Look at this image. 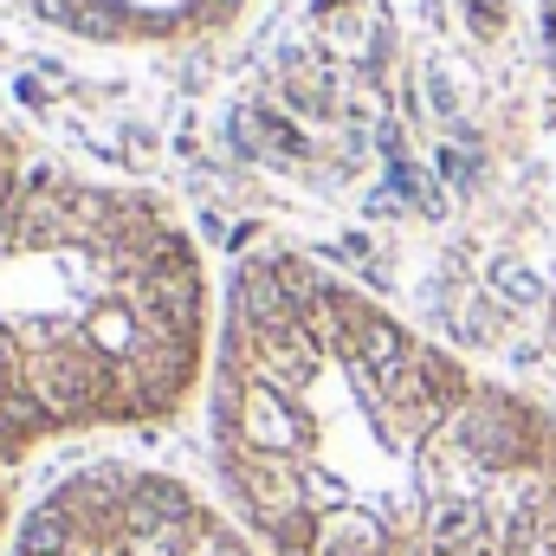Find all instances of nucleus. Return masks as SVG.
Listing matches in <instances>:
<instances>
[{
  "mask_svg": "<svg viewBox=\"0 0 556 556\" xmlns=\"http://www.w3.org/2000/svg\"><path fill=\"white\" fill-rule=\"evenodd\" d=\"M207 278L188 233L0 137V466L175 420L207 382Z\"/></svg>",
  "mask_w": 556,
  "mask_h": 556,
  "instance_id": "f257e3e1",
  "label": "nucleus"
},
{
  "mask_svg": "<svg viewBox=\"0 0 556 556\" xmlns=\"http://www.w3.org/2000/svg\"><path fill=\"white\" fill-rule=\"evenodd\" d=\"M402 556H556V415L479 420L427 479Z\"/></svg>",
  "mask_w": 556,
  "mask_h": 556,
  "instance_id": "f03ea898",
  "label": "nucleus"
},
{
  "mask_svg": "<svg viewBox=\"0 0 556 556\" xmlns=\"http://www.w3.org/2000/svg\"><path fill=\"white\" fill-rule=\"evenodd\" d=\"M13 556H266L260 538L175 472L98 459L59 479L26 518Z\"/></svg>",
  "mask_w": 556,
  "mask_h": 556,
  "instance_id": "7ed1b4c3",
  "label": "nucleus"
},
{
  "mask_svg": "<svg viewBox=\"0 0 556 556\" xmlns=\"http://www.w3.org/2000/svg\"><path fill=\"white\" fill-rule=\"evenodd\" d=\"M13 505H20V485H13V472L0 466V556H13V538H20V518H13Z\"/></svg>",
  "mask_w": 556,
  "mask_h": 556,
  "instance_id": "20e7f679",
  "label": "nucleus"
}]
</instances>
